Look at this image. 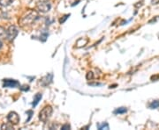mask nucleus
I'll list each match as a JSON object with an SVG mask.
<instances>
[{"mask_svg":"<svg viewBox=\"0 0 159 130\" xmlns=\"http://www.w3.org/2000/svg\"><path fill=\"white\" fill-rule=\"evenodd\" d=\"M86 78L88 80H93L94 79V73H93L92 71H89V72L87 73Z\"/></svg>","mask_w":159,"mask_h":130,"instance_id":"15","label":"nucleus"},{"mask_svg":"<svg viewBox=\"0 0 159 130\" xmlns=\"http://www.w3.org/2000/svg\"><path fill=\"white\" fill-rule=\"evenodd\" d=\"M97 128L100 130L102 129H109V125L107 122H103L102 124L97 125Z\"/></svg>","mask_w":159,"mask_h":130,"instance_id":"13","label":"nucleus"},{"mask_svg":"<svg viewBox=\"0 0 159 130\" xmlns=\"http://www.w3.org/2000/svg\"><path fill=\"white\" fill-rule=\"evenodd\" d=\"M127 112V109L125 107H119L117 108L113 113L114 114H123V113H125Z\"/></svg>","mask_w":159,"mask_h":130,"instance_id":"10","label":"nucleus"},{"mask_svg":"<svg viewBox=\"0 0 159 130\" xmlns=\"http://www.w3.org/2000/svg\"><path fill=\"white\" fill-rule=\"evenodd\" d=\"M52 74H48L47 76H45L43 79L41 80V85H43V86H47L51 83L52 81Z\"/></svg>","mask_w":159,"mask_h":130,"instance_id":"7","label":"nucleus"},{"mask_svg":"<svg viewBox=\"0 0 159 130\" xmlns=\"http://www.w3.org/2000/svg\"><path fill=\"white\" fill-rule=\"evenodd\" d=\"M42 97H43L42 93H37V94H35V96L34 97V101L32 103V106H33L34 107H35L37 106V104H38L40 100L42 99Z\"/></svg>","mask_w":159,"mask_h":130,"instance_id":"8","label":"nucleus"},{"mask_svg":"<svg viewBox=\"0 0 159 130\" xmlns=\"http://www.w3.org/2000/svg\"><path fill=\"white\" fill-rule=\"evenodd\" d=\"M40 19L39 14L36 11H29L20 19L19 23L21 27H29L34 25Z\"/></svg>","mask_w":159,"mask_h":130,"instance_id":"1","label":"nucleus"},{"mask_svg":"<svg viewBox=\"0 0 159 130\" xmlns=\"http://www.w3.org/2000/svg\"><path fill=\"white\" fill-rule=\"evenodd\" d=\"M151 3H152V5H157L159 3V0H152Z\"/></svg>","mask_w":159,"mask_h":130,"instance_id":"18","label":"nucleus"},{"mask_svg":"<svg viewBox=\"0 0 159 130\" xmlns=\"http://www.w3.org/2000/svg\"><path fill=\"white\" fill-rule=\"evenodd\" d=\"M6 39V29L3 27H0V40Z\"/></svg>","mask_w":159,"mask_h":130,"instance_id":"11","label":"nucleus"},{"mask_svg":"<svg viewBox=\"0 0 159 130\" xmlns=\"http://www.w3.org/2000/svg\"><path fill=\"white\" fill-rule=\"evenodd\" d=\"M52 113H53V108H52V107L50 106V105L45 106L40 111L39 120L41 121H43V122L48 121L49 119L51 117Z\"/></svg>","mask_w":159,"mask_h":130,"instance_id":"2","label":"nucleus"},{"mask_svg":"<svg viewBox=\"0 0 159 130\" xmlns=\"http://www.w3.org/2000/svg\"><path fill=\"white\" fill-rule=\"evenodd\" d=\"M61 129H71V126L69 124H65L61 127Z\"/></svg>","mask_w":159,"mask_h":130,"instance_id":"17","label":"nucleus"},{"mask_svg":"<svg viewBox=\"0 0 159 130\" xmlns=\"http://www.w3.org/2000/svg\"><path fill=\"white\" fill-rule=\"evenodd\" d=\"M14 0H0V6L2 7H7V6H11Z\"/></svg>","mask_w":159,"mask_h":130,"instance_id":"9","label":"nucleus"},{"mask_svg":"<svg viewBox=\"0 0 159 130\" xmlns=\"http://www.w3.org/2000/svg\"><path fill=\"white\" fill-rule=\"evenodd\" d=\"M3 47V43H2V41L0 40V49H1V48Z\"/></svg>","mask_w":159,"mask_h":130,"instance_id":"19","label":"nucleus"},{"mask_svg":"<svg viewBox=\"0 0 159 130\" xmlns=\"http://www.w3.org/2000/svg\"><path fill=\"white\" fill-rule=\"evenodd\" d=\"M1 129H13V125L11 124L10 122L4 123V124H2V126H1Z\"/></svg>","mask_w":159,"mask_h":130,"instance_id":"12","label":"nucleus"},{"mask_svg":"<svg viewBox=\"0 0 159 130\" xmlns=\"http://www.w3.org/2000/svg\"><path fill=\"white\" fill-rule=\"evenodd\" d=\"M69 16H70L69 14H67V15H65V16L63 17V19H59V23H60V24H62V23L65 22V21L68 19Z\"/></svg>","mask_w":159,"mask_h":130,"instance_id":"16","label":"nucleus"},{"mask_svg":"<svg viewBox=\"0 0 159 130\" xmlns=\"http://www.w3.org/2000/svg\"><path fill=\"white\" fill-rule=\"evenodd\" d=\"M159 107V100H156L153 101L152 103L149 104V108L151 109H155V108H157Z\"/></svg>","mask_w":159,"mask_h":130,"instance_id":"14","label":"nucleus"},{"mask_svg":"<svg viewBox=\"0 0 159 130\" xmlns=\"http://www.w3.org/2000/svg\"><path fill=\"white\" fill-rule=\"evenodd\" d=\"M18 34H19V30L17 27L11 25L6 29V39L9 41H13L14 39L17 37Z\"/></svg>","mask_w":159,"mask_h":130,"instance_id":"4","label":"nucleus"},{"mask_svg":"<svg viewBox=\"0 0 159 130\" xmlns=\"http://www.w3.org/2000/svg\"><path fill=\"white\" fill-rule=\"evenodd\" d=\"M51 4L49 1H39L36 3L35 6V9L38 12H42V13H46L51 10Z\"/></svg>","mask_w":159,"mask_h":130,"instance_id":"3","label":"nucleus"},{"mask_svg":"<svg viewBox=\"0 0 159 130\" xmlns=\"http://www.w3.org/2000/svg\"><path fill=\"white\" fill-rule=\"evenodd\" d=\"M7 120H8V121L12 124L13 126L14 125H18L20 123V116H19V114H18L16 112H10V113H8V115H7Z\"/></svg>","mask_w":159,"mask_h":130,"instance_id":"5","label":"nucleus"},{"mask_svg":"<svg viewBox=\"0 0 159 130\" xmlns=\"http://www.w3.org/2000/svg\"><path fill=\"white\" fill-rule=\"evenodd\" d=\"M3 86L6 88H15L20 86L19 81L14 79H4L3 80Z\"/></svg>","mask_w":159,"mask_h":130,"instance_id":"6","label":"nucleus"}]
</instances>
